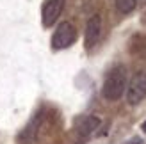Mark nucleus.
Instances as JSON below:
<instances>
[{
	"mask_svg": "<svg viewBox=\"0 0 146 144\" xmlns=\"http://www.w3.org/2000/svg\"><path fill=\"white\" fill-rule=\"evenodd\" d=\"M125 144H143V141H141L139 137H134V139H130V141H127Z\"/></svg>",
	"mask_w": 146,
	"mask_h": 144,
	"instance_id": "6e6552de",
	"label": "nucleus"
},
{
	"mask_svg": "<svg viewBox=\"0 0 146 144\" xmlns=\"http://www.w3.org/2000/svg\"><path fill=\"white\" fill-rule=\"evenodd\" d=\"M127 89V71L123 66L114 68L111 73L107 75L104 82V98L109 102H116L123 96V92Z\"/></svg>",
	"mask_w": 146,
	"mask_h": 144,
	"instance_id": "f257e3e1",
	"label": "nucleus"
},
{
	"mask_svg": "<svg viewBox=\"0 0 146 144\" xmlns=\"http://www.w3.org/2000/svg\"><path fill=\"white\" fill-rule=\"evenodd\" d=\"M143 130L146 132V121H144V123H143Z\"/></svg>",
	"mask_w": 146,
	"mask_h": 144,
	"instance_id": "1a4fd4ad",
	"label": "nucleus"
},
{
	"mask_svg": "<svg viewBox=\"0 0 146 144\" xmlns=\"http://www.w3.org/2000/svg\"><path fill=\"white\" fill-rule=\"evenodd\" d=\"M64 9V0H48L43 7V25L52 27Z\"/></svg>",
	"mask_w": 146,
	"mask_h": 144,
	"instance_id": "20e7f679",
	"label": "nucleus"
},
{
	"mask_svg": "<svg viewBox=\"0 0 146 144\" xmlns=\"http://www.w3.org/2000/svg\"><path fill=\"white\" fill-rule=\"evenodd\" d=\"M77 38V30L70 21H62V23L57 27V30L52 38V45L55 50H62V48H68Z\"/></svg>",
	"mask_w": 146,
	"mask_h": 144,
	"instance_id": "7ed1b4c3",
	"label": "nucleus"
},
{
	"mask_svg": "<svg viewBox=\"0 0 146 144\" xmlns=\"http://www.w3.org/2000/svg\"><path fill=\"white\" fill-rule=\"evenodd\" d=\"M100 34H102V18L98 14H94L86 23V46L93 48L100 39Z\"/></svg>",
	"mask_w": 146,
	"mask_h": 144,
	"instance_id": "39448f33",
	"label": "nucleus"
},
{
	"mask_svg": "<svg viewBox=\"0 0 146 144\" xmlns=\"http://www.w3.org/2000/svg\"><path fill=\"white\" fill-rule=\"evenodd\" d=\"M146 96V71H139L132 77L127 87V102L130 105L141 103Z\"/></svg>",
	"mask_w": 146,
	"mask_h": 144,
	"instance_id": "f03ea898",
	"label": "nucleus"
},
{
	"mask_svg": "<svg viewBox=\"0 0 146 144\" xmlns=\"http://www.w3.org/2000/svg\"><path fill=\"white\" fill-rule=\"evenodd\" d=\"M135 0H116V7H118V11L127 14V13H132L135 9Z\"/></svg>",
	"mask_w": 146,
	"mask_h": 144,
	"instance_id": "0eeeda50",
	"label": "nucleus"
},
{
	"mask_svg": "<svg viewBox=\"0 0 146 144\" xmlns=\"http://www.w3.org/2000/svg\"><path fill=\"white\" fill-rule=\"evenodd\" d=\"M100 126V118L96 116H84L77 123V133L80 137H87L89 133H93Z\"/></svg>",
	"mask_w": 146,
	"mask_h": 144,
	"instance_id": "423d86ee",
	"label": "nucleus"
}]
</instances>
